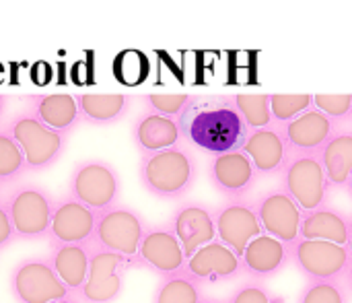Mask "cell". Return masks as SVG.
<instances>
[{
  "instance_id": "cell-42",
  "label": "cell",
  "mask_w": 352,
  "mask_h": 303,
  "mask_svg": "<svg viewBox=\"0 0 352 303\" xmlns=\"http://www.w3.org/2000/svg\"><path fill=\"white\" fill-rule=\"evenodd\" d=\"M346 190H349V194L352 196V174H351V178H349V182H346V186H344Z\"/></svg>"
},
{
  "instance_id": "cell-13",
  "label": "cell",
  "mask_w": 352,
  "mask_h": 303,
  "mask_svg": "<svg viewBox=\"0 0 352 303\" xmlns=\"http://www.w3.org/2000/svg\"><path fill=\"white\" fill-rule=\"evenodd\" d=\"M186 262L188 256L169 223L146 227V233L138 248V267H144L159 277H169L182 273L186 269Z\"/></svg>"
},
{
  "instance_id": "cell-10",
  "label": "cell",
  "mask_w": 352,
  "mask_h": 303,
  "mask_svg": "<svg viewBox=\"0 0 352 303\" xmlns=\"http://www.w3.org/2000/svg\"><path fill=\"white\" fill-rule=\"evenodd\" d=\"M132 262L107 248L91 244V264L76 297L82 303H113L124 293V277Z\"/></svg>"
},
{
  "instance_id": "cell-39",
  "label": "cell",
  "mask_w": 352,
  "mask_h": 303,
  "mask_svg": "<svg viewBox=\"0 0 352 303\" xmlns=\"http://www.w3.org/2000/svg\"><path fill=\"white\" fill-rule=\"evenodd\" d=\"M6 95H0V118H2V114H4V107H6Z\"/></svg>"
},
{
  "instance_id": "cell-17",
  "label": "cell",
  "mask_w": 352,
  "mask_h": 303,
  "mask_svg": "<svg viewBox=\"0 0 352 303\" xmlns=\"http://www.w3.org/2000/svg\"><path fill=\"white\" fill-rule=\"evenodd\" d=\"M169 227L177 236L186 256L190 258L198 248L210 244L217 240V221H214V209L202 205V202H184L175 209Z\"/></svg>"
},
{
  "instance_id": "cell-12",
  "label": "cell",
  "mask_w": 352,
  "mask_h": 303,
  "mask_svg": "<svg viewBox=\"0 0 352 303\" xmlns=\"http://www.w3.org/2000/svg\"><path fill=\"white\" fill-rule=\"evenodd\" d=\"M99 213L91 207L82 205L80 200L68 196H62L54 205L52 225L47 233L50 246L60 244H91L97 227Z\"/></svg>"
},
{
  "instance_id": "cell-43",
  "label": "cell",
  "mask_w": 352,
  "mask_h": 303,
  "mask_svg": "<svg viewBox=\"0 0 352 303\" xmlns=\"http://www.w3.org/2000/svg\"><path fill=\"white\" fill-rule=\"evenodd\" d=\"M351 116H352V114H351Z\"/></svg>"
},
{
  "instance_id": "cell-28",
  "label": "cell",
  "mask_w": 352,
  "mask_h": 303,
  "mask_svg": "<svg viewBox=\"0 0 352 303\" xmlns=\"http://www.w3.org/2000/svg\"><path fill=\"white\" fill-rule=\"evenodd\" d=\"M27 171V161L21 145L8 132L0 128V184H10Z\"/></svg>"
},
{
  "instance_id": "cell-8",
  "label": "cell",
  "mask_w": 352,
  "mask_h": 303,
  "mask_svg": "<svg viewBox=\"0 0 352 303\" xmlns=\"http://www.w3.org/2000/svg\"><path fill=\"white\" fill-rule=\"evenodd\" d=\"M8 289L16 303H52L72 295L50 258H25L16 262L10 271Z\"/></svg>"
},
{
  "instance_id": "cell-38",
  "label": "cell",
  "mask_w": 352,
  "mask_h": 303,
  "mask_svg": "<svg viewBox=\"0 0 352 303\" xmlns=\"http://www.w3.org/2000/svg\"><path fill=\"white\" fill-rule=\"evenodd\" d=\"M52 303H82V302L72 293V295H68V297H62V300H56V302H52Z\"/></svg>"
},
{
  "instance_id": "cell-35",
  "label": "cell",
  "mask_w": 352,
  "mask_h": 303,
  "mask_svg": "<svg viewBox=\"0 0 352 303\" xmlns=\"http://www.w3.org/2000/svg\"><path fill=\"white\" fill-rule=\"evenodd\" d=\"M314 107L338 122L352 114V95H314Z\"/></svg>"
},
{
  "instance_id": "cell-24",
  "label": "cell",
  "mask_w": 352,
  "mask_h": 303,
  "mask_svg": "<svg viewBox=\"0 0 352 303\" xmlns=\"http://www.w3.org/2000/svg\"><path fill=\"white\" fill-rule=\"evenodd\" d=\"M349 233H351V219H346L340 211H336L328 205H322L320 209L303 213L299 238L326 240V242L346 246Z\"/></svg>"
},
{
  "instance_id": "cell-1",
  "label": "cell",
  "mask_w": 352,
  "mask_h": 303,
  "mask_svg": "<svg viewBox=\"0 0 352 303\" xmlns=\"http://www.w3.org/2000/svg\"><path fill=\"white\" fill-rule=\"evenodd\" d=\"M177 124L188 145L210 155L237 151L250 136L233 95H192Z\"/></svg>"
},
{
  "instance_id": "cell-19",
  "label": "cell",
  "mask_w": 352,
  "mask_h": 303,
  "mask_svg": "<svg viewBox=\"0 0 352 303\" xmlns=\"http://www.w3.org/2000/svg\"><path fill=\"white\" fill-rule=\"evenodd\" d=\"M241 149L250 155L258 174L262 176L280 174L291 157V147L283 134L280 124L276 122L264 128L250 130V136Z\"/></svg>"
},
{
  "instance_id": "cell-33",
  "label": "cell",
  "mask_w": 352,
  "mask_h": 303,
  "mask_svg": "<svg viewBox=\"0 0 352 303\" xmlns=\"http://www.w3.org/2000/svg\"><path fill=\"white\" fill-rule=\"evenodd\" d=\"M140 99L144 101V105L151 112H157L167 118H177L184 112V107L190 103L192 95H188V93H148V95H142Z\"/></svg>"
},
{
  "instance_id": "cell-36",
  "label": "cell",
  "mask_w": 352,
  "mask_h": 303,
  "mask_svg": "<svg viewBox=\"0 0 352 303\" xmlns=\"http://www.w3.org/2000/svg\"><path fill=\"white\" fill-rule=\"evenodd\" d=\"M16 240V231L12 225V219L6 209V200H0V252L12 246Z\"/></svg>"
},
{
  "instance_id": "cell-7",
  "label": "cell",
  "mask_w": 352,
  "mask_h": 303,
  "mask_svg": "<svg viewBox=\"0 0 352 303\" xmlns=\"http://www.w3.org/2000/svg\"><path fill=\"white\" fill-rule=\"evenodd\" d=\"M280 176L283 188L291 194L303 213L326 205L330 182L318 153H291Z\"/></svg>"
},
{
  "instance_id": "cell-15",
  "label": "cell",
  "mask_w": 352,
  "mask_h": 303,
  "mask_svg": "<svg viewBox=\"0 0 352 303\" xmlns=\"http://www.w3.org/2000/svg\"><path fill=\"white\" fill-rule=\"evenodd\" d=\"M208 178L225 198H243L256 184L258 169L243 149L212 155Z\"/></svg>"
},
{
  "instance_id": "cell-18",
  "label": "cell",
  "mask_w": 352,
  "mask_h": 303,
  "mask_svg": "<svg viewBox=\"0 0 352 303\" xmlns=\"http://www.w3.org/2000/svg\"><path fill=\"white\" fill-rule=\"evenodd\" d=\"M239 258L243 275L250 279L268 281L291 264V248L268 233H260L245 246Z\"/></svg>"
},
{
  "instance_id": "cell-37",
  "label": "cell",
  "mask_w": 352,
  "mask_h": 303,
  "mask_svg": "<svg viewBox=\"0 0 352 303\" xmlns=\"http://www.w3.org/2000/svg\"><path fill=\"white\" fill-rule=\"evenodd\" d=\"M342 281H344V285H346V289L351 291L352 295V264L349 267V271H346V275L342 277Z\"/></svg>"
},
{
  "instance_id": "cell-11",
  "label": "cell",
  "mask_w": 352,
  "mask_h": 303,
  "mask_svg": "<svg viewBox=\"0 0 352 303\" xmlns=\"http://www.w3.org/2000/svg\"><path fill=\"white\" fill-rule=\"evenodd\" d=\"M214 221L217 240L235 250L239 256L254 238L264 233L256 202H248L245 198H227L221 207L214 209Z\"/></svg>"
},
{
  "instance_id": "cell-6",
  "label": "cell",
  "mask_w": 352,
  "mask_h": 303,
  "mask_svg": "<svg viewBox=\"0 0 352 303\" xmlns=\"http://www.w3.org/2000/svg\"><path fill=\"white\" fill-rule=\"evenodd\" d=\"M146 233L144 219L130 207L113 205L99 213L93 236V246L113 250L126 256L132 267H138V248Z\"/></svg>"
},
{
  "instance_id": "cell-21",
  "label": "cell",
  "mask_w": 352,
  "mask_h": 303,
  "mask_svg": "<svg viewBox=\"0 0 352 303\" xmlns=\"http://www.w3.org/2000/svg\"><path fill=\"white\" fill-rule=\"evenodd\" d=\"M132 138L140 149V153H155L179 145L182 130L177 118H167L148 109L134 120Z\"/></svg>"
},
{
  "instance_id": "cell-5",
  "label": "cell",
  "mask_w": 352,
  "mask_h": 303,
  "mask_svg": "<svg viewBox=\"0 0 352 303\" xmlns=\"http://www.w3.org/2000/svg\"><path fill=\"white\" fill-rule=\"evenodd\" d=\"M68 194L93 211L101 213L118 205L122 194V182L116 167L103 159L78 161L68 180Z\"/></svg>"
},
{
  "instance_id": "cell-27",
  "label": "cell",
  "mask_w": 352,
  "mask_h": 303,
  "mask_svg": "<svg viewBox=\"0 0 352 303\" xmlns=\"http://www.w3.org/2000/svg\"><path fill=\"white\" fill-rule=\"evenodd\" d=\"M202 297V283L182 271L169 277H161L153 293V303H200Z\"/></svg>"
},
{
  "instance_id": "cell-34",
  "label": "cell",
  "mask_w": 352,
  "mask_h": 303,
  "mask_svg": "<svg viewBox=\"0 0 352 303\" xmlns=\"http://www.w3.org/2000/svg\"><path fill=\"white\" fill-rule=\"evenodd\" d=\"M227 303H278V300L270 293V289L258 281V279H250L243 281L227 300Z\"/></svg>"
},
{
  "instance_id": "cell-41",
  "label": "cell",
  "mask_w": 352,
  "mask_h": 303,
  "mask_svg": "<svg viewBox=\"0 0 352 303\" xmlns=\"http://www.w3.org/2000/svg\"><path fill=\"white\" fill-rule=\"evenodd\" d=\"M349 252H351V258H352V219H351V233H349Z\"/></svg>"
},
{
  "instance_id": "cell-31",
  "label": "cell",
  "mask_w": 352,
  "mask_h": 303,
  "mask_svg": "<svg viewBox=\"0 0 352 303\" xmlns=\"http://www.w3.org/2000/svg\"><path fill=\"white\" fill-rule=\"evenodd\" d=\"M148 58L140 50H126L113 62V74L122 85H140L148 76Z\"/></svg>"
},
{
  "instance_id": "cell-16",
  "label": "cell",
  "mask_w": 352,
  "mask_h": 303,
  "mask_svg": "<svg viewBox=\"0 0 352 303\" xmlns=\"http://www.w3.org/2000/svg\"><path fill=\"white\" fill-rule=\"evenodd\" d=\"M198 283H229L243 275L241 258L235 250L225 246L221 240H212L210 244L198 248L186 262L184 269Z\"/></svg>"
},
{
  "instance_id": "cell-3",
  "label": "cell",
  "mask_w": 352,
  "mask_h": 303,
  "mask_svg": "<svg viewBox=\"0 0 352 303\" xmlns=\"http://www.w3.org/2000/svg\"><path fill=\"white\" fill-rule=\"evenodd\" d=\"M6 128L25 153L27 171H45L64 155L68 132L50 128L31 112L14 116Z\"/></svg>"
},
{
  "instance_id": "cell-14",
  "label": "cell",
  "mask_w": 352,
  "mask_h": 303,
  "mask_svg": "<svg viewBox=\"0 0 352 303\" xmlns=\"http://www.w3.org/2000/svg\"><path fill=\"white\" fill-rule=\"evenodd\" d=\"M256 211L264 233L293 246L299 240L303 211L285 188L270 190L256 200Z\"/></svg>"
},
{
  "instance_id": "cell-25",
  "label": "cell",
  "mask_w": 352,
  "mask_h": 303,
  "mask_svg": "<svg viewBox=\"0 0 352 303\" xmlns=\"http://www.w3.org/2000/svg\"><path fill=\"white\" fill-rule=\"evenodd\" d=\"M76 101L85 122L95 126H109L128 114L132 97L122 93H82L76 95Z\"/></svg>"
},
{
  "instance_id": "cell-29",
  "label": "cell",
  "mask_w": 352,
  "mask_h": 303,
  "mask_svg": "<svg viewBox=\"0 0 352 303\" xmlns=\"http://www.w3.org/2000/svg\"><path fill=\"white\" fill-rule=\"evenodd\" d=\"M233 99L245 124L250 126V130L264 128L274 122L268 93H237L233 95Z\"/></svg>"
},
{
  "instance_id": "cell-20",
  "label": "cell",
  "mask_w": 352,
  "mask_h": 303,
  "mask_svg": "<svg viewBox=\"0 0 352 303\" xmlns=\"http://www.w3.org/2000/svg\"><path fill=\"white\" fill-rule=\"evenodd\" d=\"M280 128L291 153H318L334 134L336 122L318 107H309L291 122L280 124Z\"/></svg>"
},
{
  "instance_id": "cell-26",
  "label": "cell",
  "mask_w": 352,
  "mask_h": 303,
  "mask_svg": "<svg viewBox=\"0 0 352 303\" xmlns=\"http://www.w3.org/2000/svg\"><path fill=\"white\" fill-rule=\"evenodd\" d=\"M318 155L324 163L330 188H344L352 174V132L334 130Z\"/></svg>"
},
{
  "instance_id": "cell-2",
  "label": "cell",
  "mask_w": 352,
  "mask_h": 303,
  "mask_svg": "<svg viewBox=\"0 0 352 303\" xmlns=\"http://www.w3.org/2000/svg\"><path fill=\"white\" fill-rule=\"evenodd\" d=\"M198 167L194 155L182 145L142 153L138 178L142 188L159 200H179L196 184Z\"/></svg>"
},
{
  "instance_id": "cell-30",
  "label": "cell",
  "mask_w": 352,
  "mask_h": 303,
  "mask_svg": "<svg viewBox=\"0 0 352 303\" xmlns=\"http://www.w3.org/2000/svg\"><path fill=\"white\" fill-rule=\"evenodd\" d=\"M351 291L342 279L307 281L297 297V303H351Z\"/></svg>"
},
{
  "instance_id": "cell-22",
  "label": "cell",
  "mask_w": 352,
  "mask_h": 303,
  "mask_svg": "<svg viewBox=\"0 0 352 303\" xmlns=\"http://www.w3.org/2000/svg\"><path fill=\"white\" fill-rule=\"evenodd\" d=\"M29 112L35 114L43 124L60 132H72L82 120L80 107L74 95L68 93H52V95H31Z\"/></svg>"
},
{
  "instance_id": "cell-4",
  "label": "cell",
  "mask_w": 352,
  "mask_h": 303,
  "mask_svg": "<svg viewBox=\"0 0 352 303\" xmlns=\"http://www.w3.org/2000/svg\"><path fill=\"white\" fill-rule=\"evenodd\" d=\"M4 200L16 231V240H47L56 200L45 188L37 184H21Z\"/></svg>"
},
{
  "instance_id": "cell-9",
  "label": "cell",
  "mask_w": 352,
  "mask_h": 303,
  "mask_svg": "<svg viewBox=\"0 0 352 303\" xmlns=\"http://www.w3.org/2000/svg\"><path fill=\"white\" fill-rule=\"evenodd\" d=\"M291 248V264L307 281L342 279L352 264L349 246H340L326 240L299 238Z\"/></svg>"
},
{
  "instance_id": "cell-32",
  "label": "cell",
  "mask_w": 352,
  "mask_h": 303,
  "mask_svg": "<svg viewBox=\"0 0 352 303\" xmlns=\"http://www.w3.org/2000/svg\"><path fill=\"white\" fill-rule=\"evenodd\" d=\"M309 107H314V95H270V109L276 124H287Z\"/></svg>"
},
{
  "instance_id": "cell-40",
  "label": "cell",
  "mask_w": 352,
  "mask_h": 303,
  "mask_svg": "<svg viewBox=\"0 0 352 303\" xmlns=\"http://www.w3.org/2000/svg\"><path fill=\"white\" fill-rule=\"evenodd\" d=\"M200 303H227V302H221V300H212V297H202Z\"/></svg>"
},
{
  "instance_id": "cell-23",
  "label": "cell",
  "mask_w": 352,
  "mask_h": 303,
  "mask_svg": "<svg viewBox=\"0 0 352 303\" xmlns=\"http://www.w3.org/2000/svg\"><path fill=\"white\" fill-rule=\"evenodd\" d=\"M50 262L64 285L76 295L85 285L91 264V244H60L50 246Z\"/></svg>"
}]
</instances>
